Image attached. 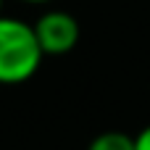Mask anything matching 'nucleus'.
Returning <instances> with one entry per match:
<instances>
[{"instance_id": "nucleus-1", "label": "nucleus", "mask_w": 150, "mask_h": 150, "mask_svg": "<svg viewBox=\"0 0 150 150\" xmlns=\"http://www.w3.org/2000/svg\"><path fill=\"white\" fill-rule=\"evenodd\" d=\"M42 55L34 24L0 16V84H21L32 79Z\"/></svg>"}, {"instance_id": "nucleus-2", "label": "nucleus", "mask_w": 150, "mask_h": 150, "mask_svg": "<svg viewBox=\"0 0 150 150\" xmlns=\"http://www.w3.org/2000/svg\"><path fill=\"white\" fill-rule=\"evenodd\" d=\"M34 34L45 55H66L79 42V21L66 11H47L37 18Z\"/></svg>"}, {"instance_id": "nucleus-3", "label": "nucleus", "mask_w": 150, "mask_h": 150, "mask_svg": "<svg viewBox=\"0 0 150 150\" xmlns=\"http://www.w3.org/2000/svg\"><path fill=\"white\" fill-rule=\"evenodd\" d=\"M87 150H134V137L124 132H103L90 142Z\"/></svg>"}, {"instance_id": "nucleus-4", "label": "nucleus", "mask_w": 150, "mask_h": 150, "mask_svg": "<svg viewBox=\"0 0 150 150\" xmlns=\"http://www.w3.org/2000/svg\"><path fill=\"white\" fill-rule=\"evenodd\" d=\"M134 150H150V124L140 129V134L134 137Z\"/></svg>"}, {"instance_id": "nucleus-5", "label": "nucleus", "mask_w": 150, "mask_h": 150, "mask_svg": "<svg viewBox=\"0 0 150 150\" xmlns=\"http://www.w3.org/2000/svg\"><path fill=\"white\" fill-rule=\"evenodd\" d=\"M21 3H50V0H21Z\"/></svg>"}, {"instance_id": "nucleus-6", "label": "nucleus", "mask_w": 150, "mask_h": 150, "mask_svg": "<svg viewBox=\"0 0 150 150\" xmlns=\"http://www.w3.org/2000/svg\"><path fill=\"white\" fill-rule=\"evenodd\" d=\"M3 3H5V0H0V11H3ZM0 16H3V13H0Z\"/></svg>"}]
</instances>
